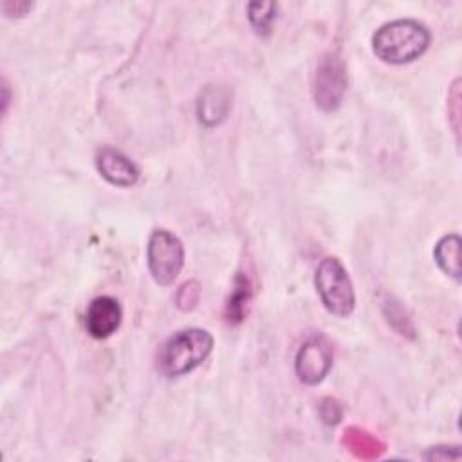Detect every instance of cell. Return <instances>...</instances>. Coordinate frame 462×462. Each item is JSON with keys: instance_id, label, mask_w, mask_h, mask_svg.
I'll return each mask as SVG.
<instances>
[{"instance_id": "obj_3", "label": "cell", "mask_w": 462, "mask_h": 462, "mask_svg": "<svg viewBox=\"0 0 462 462\" xmlns=\"http://www.w3.org/2000/svg\"><path fill=\"white\" fill-rule=\"evenodd\" d=\"M316 291L330 314L337 318L352 314L356 305L354 287L346 269L337 258L327 256L319 262L316 269Z\"/></svg>"}, {"instance_id": "obj_10", "label": "cell", "mask_w": 462, "mask_h": 462, "mask_svg": "<svg viewBox=\"0 0 462 462\" xmlns=\"http://www.w3.org/2000/svg\"><path fill=\"white\" fill-rule=\"evenodd\" d=\"M341 442L343 446L357 458H363V460H372V458H377L383 455L384 451V444L374 437L370 431L366 430H361L357 426H350L343 431V437H341Z\"/></svg>"}, {"instance_id": "obj_7", "label": "cell", "mask_w": 462, "mask_h": 462, "mask_svg": "<svg viewBox=\"0 0 462 462\" xmlns=\"http://www.w3.org/2000/svg\"><path fill=\"white\" fill-rule=\"evenodd\" d=\"M121 318H123V310L116 298L97 296L90 301L85 312V327L92 337L105 339L119 328Z\"/></svg>"}, {"instance_id": "obj_6", "label": "cell", "mask_w": 462, "mask_h": 462, "mask_svg": "<svg viewBox=\"0 0 462 462\" xmlns=\"http://www.w3.org/2000/svg\"><path fill=\"white\" fill-rule=\"evenodd\" d=\"M332 345L323 334L310 336L296 356V375L305 384H318L332 368Z\"/></svg>"}, {"instance_id": "obj_12", "label": "cell", "mask_w": 462, "mask_h": 462, "mask_svg": "<svg viewBox=\"0 0 462 462\" xmlns=\"http://www.w3.org/2000/svg\"><path fill=\"white\" fill-rule=\"evenodd\" d=\"M435 262L442 273L460 280V238L458 235L442 236L433 251Z\"/></svg>"}, {"instance_id": "obj_5", "label": "cell", "mask_w": 462, "mask_h": 462, "mask_svg": "<svg viewBox=\"0 0 462 462\" xmlns=\"http://www.w3.org/2000/svg\"><path fill=\"white\" fill-rule=\"evenodd\" d=\"M346 90V69L339 54L328 52L321 58L314 74V101L321 110H336Z\"/></svg>"}, {"instance_id": "obj_13", "label": "cell", "mask_w": 462, "mask_h": 462, "mask_svg": "<svg viewBox=\"0 0 462 462\" xmlns=\"http://www.w3.org/2000/svg\"><path fill=\"white\" fill-rule=\"evenodd\" d=\"M276 16V4L274 2H251L247 5V18L253 25L254 32L260 36H267L271 32L273 22Z\"/></svg>"}, {"instance_id": "obj_1", "label": "cell", "mask_w": 462, "mask_h": 462, "mask_svg": "<svg viewBox=\"0 0 462 462\" xmlns=\"http://www.w3.org/2000/svg\"><path fill=\"white\" fill-rule=\"evenodd\" d=\"M431 40L426 25L417 20H393L381 25L374 38L372 49L375 56L386 63H410L424 54Z\"/></svg>"}, {"instance_id": "obj_2", "label": "cell", "mask_w": 462, "mask_h": 462, "mask_svg": "<svg viewBox=\"0 0 462 462\" xmlns=\"http://www.w3.org/2000/svg\"><path fill=\"white\" fill-rule=\"evenodd\" d=\"M213 336L204 328H184L173 334L159 352V370L166 377H180L197 368L211 352Z\"/></svg>"}, {"instance_id": "obj_4", "label": "cell", "mask_w": 462, "mask_h": 462, "mask_svg": "<svg viewBox=\"0 0 462 462\" xmlns=\"http://www.w3.org/2000/svg\"><path fill=\"white\" fill-rule=\"evenodd\" d=\"M146 260L152 278L159 285H170L184 265V247L168 229H155L148 240Z\"/></svg>"}, {"instance_id": "obj_15", "label": "cell", "mask_w": 462, "mask_h": 462, "mask_svg": "<svg viewBox=\"0 0 462 462\" xmlns=\"http://www.w3.org/2000/svg\"><path fill=\"white\" fill-rule=\"evenodd\" d=\"M199 294H200V289H199L197 282L184 283L179 289V292H177V305H179V309H182V310L193 309L197 305V301H199Z\"/></svg>"}, {"instance_id": "obj_9", "label": "cell", "mask_w": 462, "mask_h": 462, "mask_svg": "<svg viewBox=\"0 0 462 462\" xmlns=\"http://www.w3.org/2000/svg\"><path fill=\"white\" fill-rule=\"evenodd\" d=\"M229 106H231L229 92L224 87L208 85L199 96V103H197L199 121L204 126H215L226 119Z\"/></svg>"}, {"instance_id": "obj_16", "label": "cell", "mask_w": 462, "mask_h": 462, "mask_svg": "<svg viewBox=\"0 0 462 462\" xmlns=\"http://www.w3.org/2000/svg\"><path fill=\"white\" fill-rule=\"evenodd\" d=\"M341 415H343V408H341V404L336 399L325 397L319 402V417H321V420L325 424H328V426L337 424L341 420Z\"/></svg>"}, {"instance_id": "obj_11", "label": "cell", "mask_w": 462, "mask_h": 462, "mask_svg": "<svg viewBox=\"0 0 462 462\" xmlns=\"http://www.w3.org/2000/svg\"><path fill=\"white\" fill-rule=\"evenodd\" d=\"M251 298H253L251 280L244 273H236V276L233 280L231 294L226 303V319L231 325H236L245 319V316L249 312Z\"/></svg>"}, {"instance_id": "obj_8", "label": "cell", "mask_w": 462, "mask_h": 462, "mask_svg": "<svg viewBox=\"0 0 462 462\" xmlns=\"http://www.w3.org/2000/svg\"><path fill=\"white\" fill-rule=\"evenodd\" d=\"M96 166L101 177L119 188L134 186L139 179V168L119 150L105 146L96 155Z\"/></svg>"}, {"instance_id": "obj_17", "label": "cell", "mask_w": 462, "mask_h": 462, "mask_svg": "<svg viewBox=\"0 0 462 462\" xmlns=\"http://www.w3.org/2000/svg\"><path fill=\"white\" fill-rule=\"evenodd\" d=\"M453 446H435V448H431L430 449V453H424V458H433V460H437V458H458L460 457V451H453V453H449V449H451Z\"/></svg>"}, {"instance_id": "obj_14", "label": "cell", "mask_w": 462, "mask_h": 462, "mask_svg": "<svg viewBox=\"0 0 462 462\" xmlns=\"http://www.w3.org/2000/svg\"><path fill=\"white\" fill-rule=\"evenodd\" d=\"M383 307H384V314H386L388 323H390L401 336H410V337H413L415 328H413V325H411L408 314L404 312V309H402L393 298H388Z\"/></svg>"}]
</instances>
